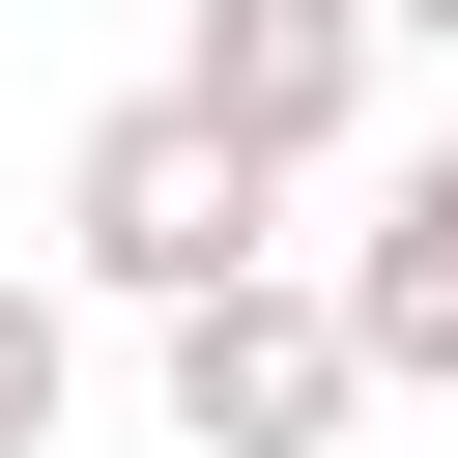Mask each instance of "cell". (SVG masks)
I'll return each instance as SVG.
<instances>
[{"instance_id": "4", "label": "cell", "mask_w": 458, "mask_h": 458, "mask_svg": "<svg viewBox=\"0 0 458 458\" xmlns=\"http://www.w3.org/2000/svg\"><path fill=\"white\" fill-rule=\"evenodd\" d=\"M344 315H372V372H401V401H458V143H401V172H372Z\"/></svg>"}, {"instance_id": "6", "label": "cell", "mask_w": 458, "mask_h": 458, "mask_svg": "<svg viewBox=\"0 0 458 458\" xmlns=\"http://www.w3.org/2000/svg\"><path fill=\"white\" fill-rule=\"evenodd\" d=\"M401 29H458V0H401Z\"/></svg>"}, {"instance_id": "3", "label": "cell", "mask_w": 458, "mask_h": 458, "mask_svg": "<svg viewBox=\"0 0 458 458\" xmlns=\"http://www.w3.org/2000/svg\"><path fill=\"white\" fill-rule=\"evenodd\" d=\"M372 57H401V0H200V29H172V86H200L258 172H344V143H372Z\"/></svg>"}, {"instance_id": "2", "label": "cell", "mask_w": 458, "mask_h": 458, "mask_svg": "<svg viewBox=\"0 0 458 458\" xmlns=\"http://www.w3.org/2000/svg\"><path fill=\"white\" fill-rule=\"evenodd\" d=\"M143 401H172V458H344V401H401L372 372V315L344 286H200V315H143Z\"/></svg>"}, {"instance_id": "5", "label": "cell", "mask_w": 458, "mask_h": 458, "mask_svg": "<svg viewBox=\"0 0 458 458\" xmlns=\"http://www.w3.org/2000/svg\"><path fill=\"white\" fill-rule=\"evenodd\" d=\"M57 401H86V286L0 258V458H57Z\"/></svg>"}, {"instance_id": "1", "label": "cell", "mask_w": 458, "mask_h": 458, "mask_svg": "<svg viewBox=\"0 0 458 458\" xmlns=\"http://www.w3.org/2000/svg\"><path fill=\"white\" fill-rule=\"evenodd\" d=\"M286 258V172L200 114V86H114L86 143H57V286H114V315H200V286H258Z\"/></svg>"}]
</instances>
